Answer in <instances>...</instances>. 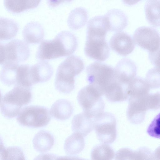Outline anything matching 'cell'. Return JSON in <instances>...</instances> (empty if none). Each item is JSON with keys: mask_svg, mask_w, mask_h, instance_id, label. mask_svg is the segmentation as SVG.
I'll return each instance as SVG.
<instances>
[{"mask_svg": "<svg viewBox=\"0 0 160 160\" xmlns=\"http://www.w3.org/2000/svg\"><path fill=\"white\" fill-rule=\"evenodd\" d=\"M150 88H157L160 86V69L156 67L150 69L145 79Z\"/></svg>", "mask_w": 160, "mask_h": 160, "instance_id": "cell-31", "label": "cell"}, {"mask_svg": "<svg viewBox=\"0 0 160 160\" xmlns=\"http://www.w3.org/2000/svg\"><path fill=\"white\" fill-rule=\"evenodd\" d=\"M25 159L22 150L19 147H12L5 148L2 154L1 160Z\"/></svg>", "mask_w": 160, "mask_h": 160, "instance_id": "cell-32", "label": "cell"}, {"mask_svg": "<svg viewBox=\"0 0 160 160\" xmlns=\"http://www.w3.org/2000/svg\"><path fill=\"white\" fill-rule=\"evenodd\" d=\"M146 18L152 27L160 26V0H147L144 7Z\"/></svg>", "mask_w": 160, "mask_h": 160, "instance_id": "cell-24", "label": "cell"}, {"mask_svg": "<svg viewBox=\"0 0 160 160\" xmlns=\"http://www.w3.org/2000/svg\"><path fill=\"white\" fill-rule=\"evenodd\" d=\"M110 51L106 39L86 38L84 52L89 58L98 61H104L109 57Z\"/></svg>", "mask_w": 160, "mask_h": 160, "instance_id": "cell-11", "label": "cell"}, {"mask_svg": "<svg viewBox=\"0 0 160 160\" xmlns=\"http://www.w3.org/2000/svg\"><path fill=\"white\" fill-rule=\"evenodd\" d=\"M115 155L113 149L107 144L104 143L95 146L91 153V159L94 160H111Z\"/></svg>", "mask_w": 160, "mask_h": 160, "instance_id": "cell-29", "label": "cell"}, {"mask_svg": "<svg viewBox=\"0 0 160 160\" xmlns=\"http://www.w3.org/2000/svg\"><path fill=\"white\" fill-rule=\"evenodd\" d=\"M54 142V137L49 132L44 130L39 132L33 140L34 148L40 152H44L50 150Z\"/></svg>", "mask_w": 160, "mask_h": 160, "instance_id": "cell-22", "label": "cell"}, {"mask_svg": "<svg viewBox=\"0 0 160 160\" xmlns=\"http://www.w3.org/2000/svg\"><path fill=\"white\" fill-rule=\"evenodd\" d=\"M127 86L128 85L121 84L116 80L106 89L105 96L111 102L125 101L129 97Z\"/></svg>", "mask_w": 160, "mask_h": 160, "instance_id": "cell-18", "label": "cell"}, {"mask_svg": "<svg viewBox=\"0 0 160 160\" xmlns=\"http://www.w3.org/2000/svg\"><path fill=\"white\" fill-rule=\"evenodd\" d=\"M109 44L113 50L123 56L130 54L135 46L132 38L127 33L121 32L116 33L111 37Z\"/></svg>", "mask_w": 160, "mask_h": 160, "instance_id": "cell-12", "label": "cell"}, {"mask_svg": "<svg viewBox=\"0 0 160 160\" xmlns=\"http://www.w3.org/2000/svg\"><path fill=\"white\" fill-rule=\"evenodd\" d=\"M115 156L116 160H134V151L127 148L121 149Z\"/></svg>", "mask_w": 160, "mask_h": 160, "instance_id": "cell-34", "label": "cell"}, {"mask_svg": "<svg viewBox=\"0 0 160 160\" xmlns=\"http://www.w3.org/2000/svg\"><path fill=\"white\" fill-rule=\"evenodd\" d=\"M4 51L5 60L3 64L6 62L19 64L27 60L30 55L28 44L18 39L13 40L4 45Z\"/></svg>", "mask_w": 160, "mask_h": 160, "instance_id": "cell-9", "label": "cell"}, {"mask_svg": "<svg viewBox=\"0 0 160 160\" xmlns=\"http://www.w3.org/2000/svg\"><path fill=\"white\" fill-rule=\"evenodd\" d=\"M5 60L4 45L0 42V64L3 65Z\"/></svg>", "mask_w": 160, "mask_h": 160, "instance_id": "cell-36", "label": "cell"}, {"mask_svg": "<svg viewBox=\"0 0 160 160\" xmlns=\"http://www.w3.org/2000/svg\"><path fill=\"white\" fill-rule=\"evenodd\" d=\"M133 38L136 44L148 51L149 53L160 50L159 34L153 28L147 27H139L135 31Z\"/></svg>", "mask_w": 160, "mask_h": 160, "instance_id": "cell-8", "label": "cell"}, {"mask_svg": "<svg viewBox=\"0 0 160 160\" xmlns=\"http://www.w3.org/2000/svg\"><path fill=\"white\" fill-rule=\"evenodd\" d=\"M114 70L117 81L121 84L128 85L136 76L137 68L132 60L124 58L118 62Z\"/></svg>", "mask_w": 160, "mask_h": 160, "instance_id": "cell-13", "label": "cell"}, {"mask_svg": "<svg viewBox=\"0 0 160 160\" xmlns=\"http://www.w3.org/2000/svg\"><path fill=\"white\" fill-rule=\"evenodd\" d=\"M85 146L83 137L78 133L74 132L66 139L64 149L67 154L74 155L82 151Z\"/></svg>", "mask_w": 160, "mask_h": 160, "instance_id": "cell-23", "label": "cell"}, {"mask_svg": "<svg viewBox=\"0 0 160 160\" xmlns=\"http://www.w3.org/2000/svg\"><path fill=\"white\" fill-rule=\"evenodd\" d=\"M3 65L0 72V81L8 86L15 85L17 70L19 64L7 62Z\"/></svg>", "mask_w": 160, "mask_h": 160, "instance_id": "cell-28", "label": "cell"}, {"mask_svg": "<svg viewBox=\"0 0 160 160\" xmlns=\"http://www.w3.org/2000/svg\"><path fill=\"white\" fill-rule=\"evenodd\" d=\"M2 98V95L1 92L0 91V102L1 101Z\"/></svg>", "mask_w": 160, "mask_h": 160, "instance_id": "cell-39", "label": "cell"}, {"mask_svg": "<svg viewBox=\"0 0 160 160\" xmlns=\"http://www.w3.org/2000/svg\"><path fill=\"white\" fill-rule=\"evenodd\" d=\"M86 80L102 96L107 87L116 80L114 70L111 66L98 62L88 66Z\"/></svg>", "mask_w": 160, "mask_h": 160, "instance_id": "cell-4", "label": "cell"}, {"mask_svg": "<svg viewBox=\"0 0 160 160\" xmlns=\"http://www.w3.org/2000/svg\"><path fill=\"white\" fill-rule=\"evenodd\" d=\"M109 29L104 16H95L91 18L87 24L86 38L106 39Z\"/></svg>", "mask_w": 160, "mask_h": 160, "instance_id": "cell-14", "label": "cell"}, {"mask_svg": "<svg viewBox=\"0 0 160 160\" xmlns=\"http://www.w3.org/2000/svg\"><path fill=\"white\" fill-rule=\"evenodd\" d=\"M147 132L150 136L160 138V115L159 113L154 118L147 129Z\"/></svg>", "mask_w": 160, "mask_h": 160, "instance_id": "cell-33", "label": "cell"}, {"mask_svg": "<svg viewBox=\"0 0 160 160\" xmlns=\"http://www.w3.org/2000/svg\"><path fill=\"white\" fill-rule=\"evenodd\" d=\"M5 148L3 140L0 137V159H1L2 153Z\"/></svg>", "mask_w": 160, "mask_h": 160, "instance_id": "cell-38", "label": "cell"}, {"mask_svg": "<svg viewBox=\"0 0 160 160\" xmlns=\"http://www.w3.org/2000/svg\"><path fill=\"white\" fill-rule=\"evenodd\" d=\"M101 97L96 89L89 84L80 90L77 100L83 111L94 118L104 112L105 103Z\"/></svg>", "mask_w": 160, "mask_h": 160, "instance_id": "cell-5", "label": "cell"}, {"mask_svg": "<svg viewBox=\"0 0 160 160\" xmlns=\"http://www.w3.org/2000/svg\"><path fill=\"white\" fill-rule=\"evenodd\" d=\"M22 32L25 41L28 43H39L44 37L43 28L39 23L35 22H31L26 25Z\"/></svg>", "mask_w": 160, "mask_h": 160, "instance_id": "cell-19", "label": "cell"}, {"mask_svg": "<svg viewBox=\"0 0 160 160\" xmlns=\"http://www.w3.org/2000/svg\"><path fill=\"white\" fill-rule=\"evenodd\" d=\"M88 19V12L85 8L79 7L72 10L69 14L67 23L69 27L74 30L83 27Z\"/></svg>", "mask_w": 160, "mask_h": 160, "instance_id": "cell-25", "label": "cell"}, {"mask_svg": "<svg viewBox=\"0 0 160 160\" xmlns=\"http://www.w3.org/2000/svg\"><path fill=\"white\" fill-rule=\"evenodd\" d=\"M41 0H4V5L9 12L18 13L37 7Z\"/></svg>", "mask_w": 160, "mask_h": 160, "instance_id": "cell-21", "label": "cell"}, {"mask_svg": "<svg viewBox=\"0 0 160 160\" xmlns=\"http://www.w3.org/2000/svg\"><path fill=\"white\" fill-rule=\"evenodd\" d=\"M30 88L16 85L7 92L0 102V110L5 117L9 118L18 115L22 107L32 99Z\"/></svg>", "mask_w": 160, "mask_h": 160, "instance_id": "cell-3", "label": "cell"}, {"mask_svg": "<svg viewBox=\"0 0 160 160\" xmlns=\"http://www.w3.org/2000/svg\"><path fill=\"white\" fill-rule=\"evenodd\" d=\"M104 16L107 20L109 31L120 32L127 25V18L121 10L112 9L109 10Z\"/></svg>", "mask_w": 160, "mask_h": 160, "instance_id": "cell-17", "label": "cell"}, {"mask_svg": "<svg viewBox=\"0 0 160 160\" xmlns=\"http://www.w3.org/2000/svg\"><path fill=\"white\" fill-rule=\"evenodd\" d=\"M73 108L71 102L65 99H60L51 106L50 113L55 118L61 120L69 118L73 113Z\"/></svg>", "mask_w": 160, "mask_h": 160, "instance_id": "cell-20", "label": "cell"}, {"mask_svg": "<svg viewBox=\"0 0 160 160\" xmlns=\"http://www.w3.org/2000/svg\"><path fill=\"white\" fill-rule=\"evenodd\" d=\"M84 64L79 57L72 55L67 58L58 66L55 86L59 92L69 94L75 87V77L84 69Z\"/></svg>", "mask_w": 160, "mask_h": 160, "instance_id": "cell-2", "label": "cell"}, {"mask_svg": "<svg viewBox=\"0 0 160 160\" xmlns=\"http://www.w3.org/2000/svg\"><path fill=\"white\" fill-rule=\"evenodd\" d=\"M18 29V25L15 21L0 17V41L13 38L17 35Z\"/></svg>", "mask_w": 160, "mask_h": 160, "instance_id": "cell-26", "label": "cell"}, {"mask_svg": "<svg viewBox=\"0 0 160 160\" xmlns=\"http://www.w3.org/2000/svg\"><path fill=\"white\" fill-rule=\"evenodd\" d=\"M94 128L98 139L101 142L111 144L117 136L116 120L111 113L104 112L94 118Z\"/></svg>", "mask_w": 160, "mask_h": 160, "instance_id": "cell-7", "label": "cell"}, {"mask_svg": "<svg viewBox=\"0 0 160 160\" xmlns=\"http://www.w3.org/2000/svg\"><path fill=\"white\" fill-rule=\"evenodd\" d=\"M73 0H47V3L51 8H55L64 2H70Z\"/></svg>", "mask_w": 160, "mask_h": 160, "instance_id": "cell-35", "label": "cell"}, {"mask_svg": "<svg viewBox=\"0 0 160 160\" xmlns=\"http://www.w3.org/2000/svg\"><path fill=\"white\" fill-rule=\"evenodd\" d=\"M49 109L43 106L31 105L21 110L17 118L21 125L39 128L47 125L51 120Z\"/></svg>", "mask_w": 160, "mask_h": 160, "instance_id": "cell-6", "label": "cell"}, {"mask_svg": "<svg viewBox=\"0 0 160 160\" xmlns=\"http://www.w3.org/2000/svg\"><path fill=\"white\" fill-rule=\"evenodd\" d=\"M78 47V41L74 34L68 31L59 33L52 40L43 41L39 45L36 57L39 60H48L69 56Z\"/></svg>", "mask_w": 160, "mask_h": 160, "instance_id": "cell-1", "label": "cell"}, {"mask_svg": "<svg viewBox=\"0 0 160 160\" xmlns=\"http://www.w3.org/2000/svg\"><path fill=\"white\" fill-rule=\"evenodd\" d=\"M125 4L129 6L136 4L141 0H122Z\"/></svg>", "mask_w": 160, "mask_h": 160, "instance_id": "cell-37", "label": "cell"}, {"mask_svg": "<svg viewBox=\"0 0 160 160\" xmlns=\"http://www.w3.org/2000/svg\"><path fill=\"white\" fill-rule=\"evenodd\" d=\"M147 94L142 96L129 97L126 115L131 123L139 124L144 120L146 111L148 110L145 100Z\"/></svg>", "mask_w": 160, "mask_h": 160, "instance_id": "cell-10", "label": "cell"}, {"mask_svg": "<svg viewBox=\"0 0 160 160\" xmlns=\"http://www.w3.org/2000/svg\"><path fill=\"white\" fill-rule=\"evenodd\" d=\"M94 128V118L84 112L75 115L72 121V129L83 137L87 136Z\"/></svg>", "mask_w": 160, "mask_h": 160, "instance_id": "cell-15", "label": "cell"}, {"mask_svg": "<svg viewBox=\"0 0 160 160\" xmlns=\"http://www.w3.org/2000/svg\"><path fill=\"white\" fill-rule=\"evenodd\" d=\"M30 66L26 64L18 66L17 70L15 85H19L30 88L33 85L30 76Z\"/></svg>", "mask_w": 160, "mask_h": 160, "instance_id": "cell-30", "label": "cell"}, {"mask_svg": "<svg viewBox=\"0 0 160 160\" xmlns=\"http://www.w3.org/2000/svg\"><path fill=\"white\" fill-rule=\"evenodd\" d=\"M30 72L33 84L48 81L53 74V69L47 62H40L30 66Z\"/></svg>", "mask_w": 160, "mask_h": 160, "instance_id": "cell-16", "label": "cell"}, {"mask_svg": "<svg viewBox=\"0 0 160 160\" xmlns=\"http://www.w3.org/2000/svg\"><path fill=\"white\" fill-rule=\"evenodd\" d=\"M150 89L145 80L139 77L134 78L127 86L129 97L145 95L149 93Z\"/></svg>", "mask_w": 160, "mask_h": 160, "instance_id": "cell-27", "label": "cell"}]
</instances>
